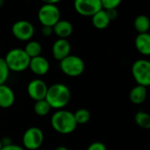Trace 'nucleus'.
Returning <instances> with one entry per match:
<instances>
[{
	"mask_svg": "<svg viewBox=\"0 0 150 150\" xmlns=\"http://www.w3.org/2000/svg\"><path fill=\"white\" fill-rule=\"evenodd\" d=\"M12 33L13 36L19 41L28 42L34 36L35 28L31 22L21 20L13 23L12 27Z\"/></svg>",
	"mask_w": 150,
	"mask_h": 150,
	"instance_id": "nucleus-9",
	"label": "nucleus"
},
{
	"mask_svg": "<svg viewBox=\"0 0 150 150\" xmlns=\"http://www.w3.org/2000/svg\"><path fill=\"white\" fill-rule=\"evenodd\" d=\"M92 24L97 29H105L109 27L110 23V20L109 19L107 13L105 10L102 9L101 11L97 12L92 17Z\"/></svg>",
	"mask_w": 150,
	"mask_h": 150,
	"instance_id": "nucleus-17",
	"label": "nucleus"
},
{
	"mask_svg": "<svg viewBox=\"0 0 150 150\" xmlns=\"http://www.w3.org/2000/svg\"><path fill=\"white\" fill-rule=\"evenodd\" d=\"M1 150H26V149L20 145H15V144L12 143L7 146H3Z\"/></svg>",
	"mask_w": 150,
	"mask_h": 150,
	"instance_id": "nucleus-26",
	"label": "nucleus"
},
{
	"mask_svg": "<svg viewBox=\"0 0 150 150\" xmlns=\"http://www.w3.org/2000/svg\"><path fill=\"white\" fill-rule=\"evenodd\" d=\"M39 150H46V149H39Z\"/></svg>",
	"mask_w": 150,
	"mask_h": 150,
	"instance_id": "nucleus-34",
	"label": "nucleus"
},
{
	"mask_svg": "<svg viewBox=\"0 0 150 150\" xmlns=\"http://www.w3.org/2000/svg\"><path fill=\"white\" fill-rule=\"evenodd\" d=\"M15 95L7 85H0V109H8L13 105Z\"/></svg>",
	"mask_w": 150,
	"mask_h": 150,
	"instance_id": "nucleus-13",
	"label": "nucleus"
},
{
	"mask_svg": "<svg viewBox=\"0 0 150 150\" xmlns=\"http://www.w3.org/2000/svg\"><path fill=\"white\" fill-rule=\"evenodd\" d=\"M50 63L42 56H38L30 59L29 69L37 76H43L50 71Z\"/></svg>",
	"mask_w": 150,
	"mask_h": 150,
	"instance_id": "nucleus-12",
	"label": "nucleus"
},
{
	"mask_svg": "<svg viewBox=\"0 0 150 150\" xmlns=\"http://www.w3.org/2000/svg\"><path fill=\"white\" fill-rule=\"evenodd\" d=\"M38 20L42 27H51L60 21V10L56 5L44 4L38 11Z\"/></svg>",
	"mask_w": 150,
	"mask_h": 150,
	"instance_id": "nucleus-7",
	"label": "nucleus"
},
{
	"mask_svg": "<svg viewBox=\"0 0 150 150\" xmlns=\"http://www.w3.org/2000/svg\"><path fill=\"white\" fill-rule=\"evenodd\" d=\"M4 5V0H0V6H2Z\"/></svg>",
	"mask_w": 150,
	"mask_h": 150,
	"instance_id": "nucleus-33",
	"label": "nucleus"
},
{
	"mask_svg": "<svg viewBox=\"0 0 150 150\" xmlns=\"http://www.w3.org/2000/svg\"><path fill=\"white\" fill-rule=\"evenodd\" d=\"M42 2H43V4H50V5H56L57 3H59L61 0H41Z\"/></svg>",
	"mask_w": 150,
	"mask_h": 150,
	"instance_id": "nucleus-29",
	"label": "nucleus"
},
{
	"mask_svg": "<svg viewBox=\"0 0 150 150\" xmlns=\"http://www.w3.org/2000/svg\"><path fill=\"white\" fill-rule=\"evenodd\" d=\"M24 50L30 58H33V57L41 56L42 48V45H41V43L39 42H37V41H28V43L25 46Z\"/></svg>",
	"mask_w": 150,
	"mask_h": 150,
	"instance_id": "nucleus-20",
	"label": "nucleus"
},
{
	"mask_svg": "<svg viewBox=\"0 0 150 150\" xmlns=\"http://www.w3.org/2000/svg\"><path fill=\"white\" fill-rule=\"evenodd\" d=\"M1 141H2L3 146H7V145L12 144V139H11L10 138H8V137H5V138H3V139H1Z\"/></svg>",
	"mask_w": 150,
	"mask_h": 150,
	"instance_id": "nucleus-30",
	"label": "nucleus"
},
{
	"mask_svg": "<svg viewBox=\"0 0 150 150\" xmlns=\"http://www.w3.org/2000/svg\"><path fill=\"white\" fill-rule=\"evenodd\" d=\"M59 67L61 71L66 76L78 77L85 71V63L81 57L70 54L60 61Z\"/></svg>",
	"mask_w": 150,
	"mask_h": 150,
	"instance_id": "nucleus-5",
	"label": "nucleus"
},
{
	"mask_svg": "<svg viewBox=\"0 0 150 150\" xmlns=\"http://www.w3.org/2000/svg\"><path fill=\"white\" fill-rule=\"evenodd\" d=\"M87 150H107V147H106L105 144H103V142L96 141V142L91 143L88 146Z\"/></svg>",
	"mask_w": 150,
	"mask_h": 150,
	"instance_id": "nucleus-25",
	"label": "nucleus"
},
{
	"mask_svg": "<svg viewBox=\"0 0 150 150\" xmlns=\"http://www.w3.org/2000/svg\"><path fill=\"white\" fill-rule=\"evenodd\" d=\"M71 96V91L65 84L55 83L48 88L45 100L51 109L58 110L64 109L69 103Z\"/></svg>",
	"mask_w": 150,
	"mask_h": 150,
	"instance_id": "nucleus-1",
	"label": "nucleus"
},
{
	"mask_svg": "<svg viewBox=\"0 0 150 150\" xmlns=\"http://www.w3.org/2000/svg\"><path fill=\"white\" fill-rule=\"evenodd\" d=\"M50 110H51V107L50 106V104L48 103V102L45 99L35 102V103L34 105L35 113L40 117L47 116L50 112Z\"/></svg>",
	"mask_w": 150,
	"mask_h": 150,
	"instance_id": "nucleus-21",
	"label": "nucleus"
},
{
	"mask_svg": "<svg viewBox=\"0 0 150 150\" xmlns=\"http://www.w3.org/2000/svg\"><path fill=\"white\" fill-rule=\"evenodd\" d=\"M55 150H69L66 146H57Z\"/></svg>",
	"mask_w": 150,
	"mask_h": 150,
	"instance_id": "nucleus-31",
	"label": "nucleus"
},
{
	"mask_svg": "<svg viewBox=\"0 0 150 150\" xmlns=\"http://www.w3.org/2000/svg\"><path fill=\"white\" fill-rule=\"evenodd\" d=\"M10 75V70L4 58L0 57V85H4L7 81Z\"/></svg>",
	"mask_w": 150,
	"mask_h": 150,
	"instance_id": "nucleus-23",
	"label": "nucleus"
},
{
	"mask_svg": "<svg viewBox=\"0 0 150 150\" xmlns=\"http://www.w3.org/2000/svg\"><path fill=\"white\" fill-rule=\"evenodd\" d=\"M47 84L40 79H35L31 81L28 84L27 92L29 97L35 102L44 100L46 97V94L48 91Z\"/></svg>",
	"mask_w": 150,
	"mask_h": 150,
	"instance_id": "nucleus-10",
	"label": "nucleus"
},
{
	"mask_svg": "<svg viewBox=\"0 0 150 150\" xmlns=\"http://www.w3.org/2000/svg\"><path fill=\"white\" fill-rule=\"evenodd\" d=\"M132 75L137 85L150 87V60L138 59L132 64Z\"/></svg>",
	"mask_w": 150,
	"mask_h": 150,
	"instance_id": "nucleus-4",
	"label": "nucleus"
},
{
	"mask_svg": "<svg viewBox=\"0 0 150 150\" xmlns=\"http://www.w3.org/2000/svg\"><path fill=\"white\" fill-rule=\"evenodd\" d=\"M50 124L52 128L60 134H70L78 125L73 113L64 109L57 110L51 116Z\"/></svg>",
	"mask_w": 150,
	"mask_h": 150,
	"instance_id": "nucleus-2",
	"label": "nucleus"
},
{
	"mask_svg": "<svg viewBox=\"0 0 150 150\" xmlns=\"http://www.w3.org/2000/svg\"><path fill=\"white\" fill-rule=\"evenodd\" d=\"M106 13H107V15L109 17V19L111 21H114L117 18L118 16V13L117 11V9H110V10H105Z\"/></svg>",
	"mask_w": 150,
	"mask_h": 150,
	"instance_id": "nucleus-28",
	"label": "nucleus"
},
{
	"mask_svg": "<svg viewBox=\"0 0 150 150\" xmlns=\"http://www.w3.org/2000/svg\"><path fill=\"white\" fill-rule=\"evenodd\" d=\"M44 140V134L41 128L29 127L22 136L23 147L28 150H39Z\"/></svg>",
	"mask_w": 150,
	"mask_h": 150,
	"instance_id": "nucleus-6",
	"label": "nucleus"
},
{
	"mask_svg": "<svg viewBox=\"0 0 150 150\" xmlns=\"http://www.w3.org/2000/svg\"><path fill=\"white\" fill-rule=\"evenodd\" d=\"M2 147H3V144H2V141H1V139H0V150L2 149Z\"/></svg>",
	"mask_w": 150,
	"mask_h": 150,
	"instance_id": "nucleus-32",
	"label": "nucleus"
},
{
	"mask_svg": "<svg viewBox=\"0 0 150 150\" xmlns=\"http://www.w3.org/2000/svg\"><path fill=\"white\" fill-rule=\"evenodd\" d=\"M147 97V89L143 86L137 85L132 88L129 93V100L136 105L143 103Z\"/></svg>",
	"mask_w": 150,
	"mask_h": 150,
	"instance_id": "nucleus-16",
	"label": "nucleus"
},
{
	"mask_svg": "<svg viewBox=\"0 0 150 150\" xmlns=\"http://www.w3.org/2000/svg\"><path fill=\"white\" fill-rule=\"evenodd\" d=\"M135 48L143 56H150V34H138L134 41Z\"/></svg>",
	"mask_w": 150,
	"mask_h": 150,
	"instance_id": "nucleus-14",
	"label": "nucleus"
},
{
	"mask_svg": "<svg viewBox=\"0 0 150 150\" xmlns=\"http://www.w3.org/2000/svg\"><path fill=\"white\" fill-rule=\"evenodd\" d=\"M53 28L51 27H42V35L45 37H50L53 35Z\"/></svg>",
	"mask_w": 150,
	"mask_h": 150,
	"instance_id": "nucleus-27",
	"label": "nucleus"
},
{
	"mask_svg": "<svg viewBox=\"0 0 150 150\" xmlns=\"http://www.w3.org/2000/svg\"><path fill=\"white\" fill-rule=\"evenodd\" d=\"M73 32L72 24L64 20H60L53 26V33L61 39L68 38Z\"/></svg>",
	"mask_w": 150,
	"mask_h": 150,
	"instance_id": "nucleus-15",
	"label": "nucleus"
},
{
	"mask_svg": "<svg viewBox=\"0 0 150 150\" xmlns=\"http://www.w3.org/2000/svg\"><path fill=\"white\" fill-rule=\"evenodd\" d=\"M133 26L135 30L139 34L148 33L150 29V19L146 15H138L133 22Z\"/></svg>",
	"mask_w": 150,
	"mask_h": 150,
	"instance_id": "nucleus-18",
	"label": "nucleus"
},
{
	"mask_svg": "<svg viewBox=\"0 0 150 150\" xmlns=\"http://www.w3.org/2000/svg\"><path fill=\"white\" fill-rule=\"evenodd\" d=\"M134 121L136 125L141 129H144V130L150 129V114L149 113L143 111V110L138 111L135 114Z\"/></svg>",
	"mask_w": 150,
	"mask_h": 150,
	"instance_id": "nucleus-19",
	"label": "nucleus"
},
{
	"mask_svg": "<svg viewBox=\"0 0 150 150\" xmlns=\"http://www.w3.org/2000/svg\"><path fill=\"white\" fill-rule=\"evenodd\" d=\"M77 125H85L90 120V112L87 109H79L73 113Z\"/></svg>",
	"mask_w": 150,
	"mask_h": 150,
	"instance_id": "nucleus-22",
	"label": "nucleus"
},
{
	"mask_svg": "<svg viewBox=\"0 0 150 150\" xmlns=\"http://www.w3.org/2000/svg\"><path fill=\"white\" fill-rule=\"evenodd\" d=\"M10 71L21 72L29 67L30 57L25 52L24 49L15 48L10 50L4 58Z\"/></svg>",
	"mask_w": 150,
	"mask_h": 150,
	"instance_id": "nucleus-3",
	"label": "nucleus"
},
{
	"mask_svg": "<svg viewBox=\"0 0 150 150\" xmlns=\"http://www.w3.org/2000/svg\"><path fill=\"white\" fill-rule=\"evenodd\" d=\"M71 52V44L66 39L58 38L57 41L54 42L52 45V55L53 57L57 60L61 61L64 57H68Z\"/></svg>",
	"mask_w": 150,
	"mask_h": 150,
	"instance_id": "nucleus-11",
	"label": "nucleus"
},
{
	"mask_svg": "<svg viewBox=\"0 0 150 150\" xmlns=\"http://www.w3.org/2000/svg\"><path fill=\"white\" fill-rule=\"evenodd\" d=\"M74 9L85 17H92L103 9L101 0H74Z\"/></svg>",
	"mask_w": 150,
	"mask_h": 150,
	"instance_id": "nucleus-8",
	"label": "nucleus"
},
{
	"mask_svg": "<svg viewBox=\"0 0 150 150\" xmlns=\"http://www.w3.org/2000/svg\"><path fill=\"white\" fill-rule=\"evenodd\" d=\"M122 2V0H101L103 10L117 9Z\"/></svg>",
	"mask_w": 150,
	"mask_h": 150,
	"instance_id": "nucleus-24",
	"label": "nucleus"
}]
</instances>
